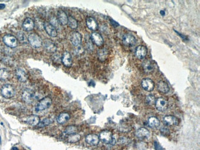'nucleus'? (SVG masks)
Wrapping results in <instances>:
<instances>
[{"mask_svg": "<svg viewBox=\"0 0 200 150\" xmlns=\"http://www.w3.org/2000/svg\"><path fill=\"white\" fill-rule=\"evenodd\" d=\"M52 105V99L49 97H46L40 100L35 107V110L37 112L44 111L48 109Z\"/></svg>", "mask_w": 200, "mask_h": 150, "instance_id": "nucleus-1", "label": "nucleus"}, {"mask_svg": "<svg viewBox=\"0 0 200 150\" xmlns=\"http://www.w3.org/2000/svg\"><path fill=\"white\" fill-rule=\"evenodd\" d=\"M99 139L105 144L115 145L116 144L115 139L113 137L112 133L109 131H104L99 135Z\"/></svg>", "mask_w": 200, "mask_h": 150, "instance_id": "nucleus-2", "label": "nucleus"}, {"mask_svg": "<svg viewBox=\"0 0 200 150\" xmlns=\"http://www.w3.org/2000/svg\"><path fill=\"white\" fill-rule=\"evenodd\" d=\"M28 40L30 44L35 48H38L42 46V41L39 35L36 33H30L28 35Z\"/></svg>", "mask_w": 200, "mask_h": 150, "instance_id": "nucleus-3", "label": "nucleus"}, {"mask_svg": "<svg viewBox=\"0 0 200 150\" xmlns=\"http://www.w3.org/2000/svg\"><path fill=\"white\" fill-rule=\"evenodd\" d=\"M1 95L6 98H11L15 94V89L10 84H5L1 90Z\"/></svg>", "mask_w": 200, "mask_h": 150, "instance_id": "nucleus-4", "label": "nucleus"}, {"mask_svg": "<svg viewBox=\"0 0 200 150\" xmlns=\"http://www.w3.org/2000/svg\"><path fill=\"white\" fill-rule=\"evenodd\" d=\"M4 43L11 48H14L17 46L18 41L17 39L11 34H6L3 38Z\"/></svg>", "mask_w": 200, "mask_h": 150, "instance_id": "nucleus-5", "label": "nucleus"}, {"mask_svg": "<svg viewBox=\"0 0 200 150\" xmlns=\"http://www.w3.org/2000/svg\"><path fill=\"white\" fill-rule=\"evenodd\" d=\"M142 88L147 92H151L155 88V83L150 78H144L141 83Z\"/></svg>", "mask_w": 200, "mask_h": 150, "instance_id": "nucleus-6", "label": "nucleus"}, {"mask_svg": "<svg viewBox=\"0 0 200 150\" xmlns=\"http://www.w3.org/2000/svg\"><path fill=\"white\" fill-rule=\"evenodd\" d=\"M155 106L156 109L160 111H165L168 108V102L163 98H158L156 100Z\"/></svg>", "mask_w": 200, "mask_h": 150, "instance_id": "nucleus-7", "label": "nucleus"}, {"mask_svg": "<svg viewBox=\"0 0 200 150\" xmlns=\"http://www.w3.org/2000/svg\"><path fill=\"white\" fill-rule=\"evenodd\" d=\"M123 44L128 47H132L135 44L136 39L134 36L131 34H125L123 37Z\"/></svg>", "mask_w": 200, "mask_h": 150, "instance_id": "nucleus-8", "label": "nucleus"}, {"mask_svg": "<svg viewBox=\"0 0 200 150\" xmlns=\"http://www.w3.org/2000/svg\"><path fill=\"white\" fill-rule=\"evenodd\" d=\"M70 41L75 46H79L82 41L81 34L77 32H73L70 34Z\"/></svg>", "mask_w": 200, "mask_h": 150, "instance_id": "nucleus-9", "label": "nucleus"}, {"mask_svg": "<svg viewBox=\"0 0 200 150\" xmlns=\"http://www.w3.org/2000/svg\"><path fill=\"white\" fill-rule=\"evenodd\" d=\"M42 45H43L45 49L49 52L54 53L57 51V47L54 42L49 39H46L42 42Z\"/></svg>", "mask_w": 200, "mask_h": 150, "instance_id": "nucleus-10", "label": "nucleus"}, {"mask_svg": "<svg viewBox=\"0 0 200 150\" xmlns=\"http://www.w3.org/2000/svg\"><path fill=\"white\" fill-rule=\"evenodd\" d=\"M147 52L148 50L145 46L140 45L135 49V55L139 59L141 60L145 57V56L147 54Z\"/></svg>", "mask_w": 200, "mask_h": 150, "instance_id": "nucleus-11", "label": "nucleus"}, {"mask_svg": "<svg viewBox=\"0 0 200 150\" xmlns=\"http://www.w3.org/2000/svg\"><path fill=\"white\" fill-rule=\"evenodd\" d=\"M61 61L66 67H71L72 66V58H71V56L68 52L66 51L63 52L61 58Z\"/></svg>", "mask_w": 200, "mask_h": 150, "instance_id": "nucleus-12", "label": "nucleus"}, {"mask_svg": "<svg viewBox=\"0 0 200 150\" xmlns=\"http://www.w3.org/2000/svg\"><path fill=\"white\" fill-rule=\"evenodd\" d=\"M100 139L98 135L96 134H89L86 137V141L88 144L91 146H96L99 144Z\"/></svg>", "mask_w": 200, "mask_h": 150, "instance_id": "nucleus-13", "label": "nucleus"}, {"mask_svg": "<svg viewBox=\"0 0 200 150\" xmlns=\"http://www.w3.org/2000/svg\"><path fill=\"white\" fill-rule=\"evenodd\" d=\"M22 97L25 102L31 103L33 102V100L35 99V93H33L31 90L27 89L23 92Z\"/></svg>", "mask_w": 200, "mask_h": 150, "instance_id": "nucleus-14", "label": "nucleus"}, {"mask_svg": "<svg viewBox=\"0 0 200 150\" xmlns=\"http://www.w3.org/2000/svg\"><path fill=\"white\" fill-rule=\"evenodd\" d=\"M92 41L97 46H102L104 44V39L101 34L97 32L92 33L91 37Z\"/></svg>", "mask_w": 200, "mask_h": 150, "instance_id": "nucleus-15", "label": "nucleus"}, {"mask_svg": "<svg viewBox=\"0 0 200 150\" xmlns=\"http://www.w3.org/2000/svg\"><path fill=\"white\" fill-rule=\"evenodd\" d=\"M136 137L140 140H144L150 137V132L145 127H141L135 132Z\"/></svg>", "mask_w": 200, "mask_h": 150, "instance_id": "nucleus-16", "label": "nucleus"}, {"mask_svg": "<svg viewBox=\"0 0 200 150\" xmlns=\"http://www.w3.org/2000/svg\"><path fill=\"white\" fill-rule=\"evenodd\" d=\"M44 27L46 32L50 37H55L58 35V32H57L55 28L49 22H45L44 24Z\"/></svg>", "mask_w": 200, "mask_h": 150, "instance_id": "nucleus-17", "label": "nucleus"}, {"mask_svg": "<svg viewBox=\"0 0 200 150\" xmlns=\"http://www.w3.org/2000/svg\"><path fill=\"white\" fill-rule=\"evenodd\" d=\"M25 122L27 124L32 126H38L40 122V118L37 115H30L29 116L26 118L25 119Z\"/></svg>", "mask_w": 200, "mask_h": 150, "instance_id": "nucleus-18", "label": "nucleus"}, {"mask_svg": "<svg viewBox=\"0 0 200 150\" xmlns=\"http://www.w3.org/2000/svg\"><path fill=\"white\" fill-rule=\"evenodd\" d=\"M16 75L20 82L25 83L27 81V76L25 71L22 68H17L16 70Z\"/></svg>", "mask_w": 200, "mask_h": 150, "instance_id": "nucleus-19", "label": "nucleus"}, {"mask_svg": "<svg viewBox=\"0 0 200 150\" xmlns=\"http://www.w3.org/2000/svg\"><path fill=\"white\" fill-rule=\"evenodd\" d=\"M163 122L166 125L172 126L177 125L178 123V119L174 116H166L163 118Z\"/></svg>", "mask_w": 200, "mask_h": 150, "instance_id": "nucleus-20", "label": "nucleus"}, {"mask_svg": "<svg viewBox=\"0 0 200 150\" xmlns=\"http://www.w3.org/2000/svg\"><path fill=\"white\" fill-rule=\"evenodd\" d=\"M68 17L66 13L63 11L60 10L58 13V22L62 25H66L68 24Z\"/></svg>", "mask_w": 200, "mask_h": 150, "instance_id": "nucleus-21", "label": "nucleus"}, {"mask_svg": "<svg viewBox=\"0 0 200 150\" xmlns=\"http://www.w3.org/2000/svg\"><path fill=\"white\" fill-rule=\"evenodd\" d=\"M34 26H35L34 21L31 18H28V17L25 19V20L24 21L23 25H22L24 30L27 32H29V31L32 30L33 29Z\"/></svg>", "mask_w": 200, "mask_h": 150, "instance_id": "nucleus-22", "label": "nucleus"}, {"mask_svg": "<svg viewBox=\"0 0 200 150\" xmlns=\"http://www.w3.org/2000/svg\"><path fill=\"white\" fill-rule=\"evenodd\" d=\"M86 25L89 29L95 31L98 28V25L96 20L92 17H88L86 19Z\"/></svg>", "mask_w": 200, "mask_h": 150, "instance_id": "nucleus-23", "label": "nucleus"}, {"mask_svg": "<svg viewBox=\"0 0 200 150\" xmlns=\"http://www.w3.org/2000/svg\"><path fill=\"white\" fill-rule=\"evenodd\" d=\"M158 89L160 91V92L162 93V94H167V93L169 91V87L168 84L163 81H160L158 83Z\"/></svg>", "mask_w": 200, "mask_h": 150, "instance_id": "nucleus-24", "label": "nucleus"}, {"mask_svg": "<svg viewBox=\"0 0 200 150\" xmlns=\"http://www.w3.org/2000/svg\"><path fill=\"white\" fill-rule=\"evenodd\" d=\"M70 116L68 113H62L58 116L57 121H58V123L59 124H63L64 123H65L66 122H67V121L70 119Z\"/></svg>", "mask_w": 200, "mask_h": 150, "instance_id": "nucleus-25", "label": "nucleus"}, {"mask_svg": "<svg viewBox=\"0 0 200 150\" xmlns=\"http://www.w3.org/2000/svg\"><path fill=\"white\" fill-rule=\"evenodd\" d=\"M160 124V122L159 119L155 117V116H152L150 118H149L148 120V125L150 128H156L158 127Z\"/></svg>", "mask_w": 200, "mask_h": 150, "instance_id": "nucleus-26", "label": "nucleus"}, {"mask_svg": "<svg viewBox=\"0 0 200 150\" xmlns=\"http://www.w3.org/2000/svg\"><path fill=\"white\" fill-rule=\"evenodd\" d=\"M144 70L146 73H151L154 71V66L153 63L149 61H146L143 65Z\"/></svg>", "mask_w": 200, "mask_h": 150, "instance_id": "nucleus-27", "label": "nucleus"}, {"mask_svg": "<svg viewBox=\"0 0 200 150\" xmlns=\"http://www.w3.org/2000/svg\"><path fill=\"white\" fill-rule=\"evenodd\" d=\"M81 139V135L78 133H73L69 135L68 136L67 140L70 143H72V144H74V143H76L78 141H79Z\"/></svg>", "mask_w": 200, "mask_h": 150, "instance_id": "nucleus-28", "label": "nucleus"}, {"mask_svg": "<svg viewBox=\"0 0 200 150\" xmlns=\"http://www.w3.org/2000/svg\"><path fill=\"white\" fill-rule=\"evenodd\" d=\"M107 55H108V51L105 49H102L98 51V57L101 62H104L106 60Z\"/></svg>", "mask_w": 200, "mask_h": 150, "instance_id": "nucleus-29", "label": "nucleus"}, {"mask_svg": "<svg viewBox=\"0 0 200 150\" xmlns=\"http://www.w3.org/2000/svg\"><path fill=\"white\" fill-rule=\"evenodd\" d=\"M78 131V128L75 126H70L65 128V129L64 130V133L65 134L69 135L73 133H76Z\"/></svg>", "mask_w": 200, "mask_h": 150, "instance_id": "nucleus-30", "label": "nucleus"}, {"mask_svg": "<svg viewBox=\"0 0 200 150\" xmlns=\"http://www.w3.org/2000/svg\"><path fill=\"white\" fill-rule=\"evenodd\" d=\"M70 28L72 29H76L78 27V22L75 19L72 17H69L68 18V24H67Z\"/></svg>", "mask_w": 200, "mask_h": 150, "instance_id": "nucleus-31", "label": "nucleus"}, {"mask_svg": "<svg viewBox=\"0 0 200 150\" xmlns=\"http://www.w3.org/2000/svg\"><path fill=\"white\" fill-rule=\"evenodd\" d=\"M53 122V119H50V118H45L42 121H40V123L38 124V127H43L45 126H47L49 124H51Z\"/></svg>", "mask_w": 200, "mask_h": 150, "instance_id": "nucleus-32", "label": "nucleus"}, {"mask_svg": "<svg viewBox=\"0 0 200 150\" xmlns=\"http://www.w3.org/2000/svg\"><path fill=\"white\" fill-rule=\"evenodd\" d=\"M9 76V73L8 70L6 69H1L0 70V80L4 81L6 80Z\"/></svg>", "mask_w": 200, "mask_h": 150, "instance_id": "nucleus-33", "label": "nucleus"}, {"mask_svg": "<svg viewBox=\"0 0 200 150\" xmlns=\"http://www.w3.org/2000/svg\"><path fill=\"white\" fill-rule=\"evenodd\" d=\"M156 98L153 95H148L146 97L145 101L146 103L149 105H153L155 104L156 102Z\"/></svg>", "mask_w": 200, "mask_h": 150, "instance_id": "nucleus-34", "label": "nucleus"}, {"mask_svg": "<svg viewBox=\"0 0 200 150\" xmlns=\"http://www.w3.org/2000/svg\"><path fill=\"white\" fill-rule=\"evenodd\" d=\"M58 20L56 17H51V19H50V24H51L53 26H54L55 28V27L58 26Z\"/></svg>", "mask_w": 200, "mask_h": 150, "instance_id": "nucleus-35", "label": "nucleus"}, {"mask_svg": "<svg viewBox=\"0 0 200 150\" xmlns=\"http://www.w3.org/2000/svg\"><path fill=\"white\" fill-rule=\"evenodd\" d=\"M154 144H155V150H165L163 148V147L158 144V143H157L156 141L154 142Z\"/></svg>", "mask_w": 200, "mask_h": 150, "instance_id": "nucleus-36", "label": "nucleus"}, {"mask_svg": "<svg viewBox=\"0 0 200 150\" xmlns=\"http://www.w3.org/2000/svg\"><path fill=\"white\" fill-rule=\"evenodd\" d=\"M18 37L19 38V39L20 40V41H22V42H23V41H24V39H25L24 34L23 33H19L18 34Z\"/></svg>", "mask_w": 200, "mask_h": 150, "instance_id": "nucleus-37", "label": "nucleus"}, {"mask_svg": "<svg viewBox=\"0 0 200 150\" xmlns=\"http://www.w3.org/2000/svg\"><path fill=\"white\" fill-rule=\"evenodd\" d=\"M5 4H0V9H3L5 8Z\"/></svg>", "mask_w": 200, "mask_h": 150, "instance_id": "nucleus-38", "label": "nucleus"}, {"mask_svg": "<svg viewBox=\"0 0 200 150\" xmlns=\"http://www.w3.org/2000/svg\"><path fill=\"white\" fill-rule=\"evenodd\" d=\"M12 150H18V149H17L16 147H14V148L12 149Z\"/></svg>", "mask_w": 200, "mask_h": 150, "instance_id": "nucleus-39", "label": "nucleus"}, {"mask_svg": "<svg viewBox=\"0 0 200 150\" xmlns=\"http://www.w3.org/2000/svg\"><path fill=\"white\" fill-rule=\"evenodd\" d=\"M1 144V137H0V144Z\"/></svg>", "mask_w": 200, "mask_h": 150, "instance_id": "nucleus-40", "label": "nucleus"}]
</instances>
